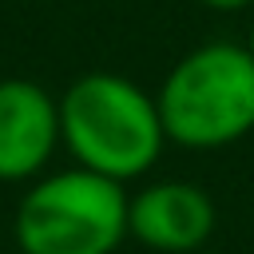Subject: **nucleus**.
I'll list each match as a JSON object with an SVG mask.
<instances>
[{"mask_svg":"<svg viewBox=\"0 0 254 254\" xmlns=\"http://www.w3.org/2000/svg\"><path fill=\"white\" fill-rule=\"evenodd\" d=\"M60 103V147L103 179L131 183L143 179L163 147L167 131L155 107V95L143 91L135 79L115 71H87L67 83Z\"/></svg>","mask_w":254,"mask_h":254,"instance_id":"1","label":"nucleus"},{"mask_svg":"<svg viewBox=\"0 0 254 254\" xmlns=\"http://www.w3.org/2000/svg\"><path fill=\"white\" fill-rule=\"evenodd\" d=\"M155 107L167 143L218 151L254 131V56L246 44L214 40L190 48L159 83Z\"/></svg>","mask_w":254,"mask_h":254,"instance_id":"2","label":"nucleus"},{"mask_svg":"<svg viewBox=\"0 0 254 254\" xmlns=\"http://www.w3.org/2000/svg\"><path fill=\"white\" fill-rule=\"evenodd\" d=\"M20 254H115L127 238V190L87 167L48 171L16 202Z\"/></svg>","mask_w":254,"mask_h":254,"instance_id":"3","label":"nucleus"},{"mask_svg":"<svg viewBox=\"0 0 254 254\" xmlns=\"http://www.w3.org/2000/svg\"><path fill=\"white\" fill-rule=\"evenodd\" d=\"M60 151V103L24 75L0 79V183H32Z\"/></svg>","mask_w":254,"mask_h":254,"instance_id":"4","label":"nucleus"},{"mask_svg":"<svg viewBox=\"0 0 254 254\" xmlns=\"http://www.w3.org/2000/svg\"><path fill=\"white\" fill-rule=\"evenodd\" d=\"M127 234L159 254H190L214 234V202L187 179L147 183L127 194Z\"/></svg>","mask_w":254,"mask_h":254,"instance_id":"5","label":"nucleus"},{"mask_svg":"<svg viewBox=\"0 0 254 254\" xmlns=\"http://www.w3.org/2000/svg\"><path fill=\"white\" fill-rule=\"evenodd\" d=\"M198 4H206L210 12H242V8L254 4V0H198Z\"/></svg>","mask_w":254,"mask_h":254,"instance_id":"6","label":"nucleus"},{"mask_svg":"<svg viewBox=\"0 0 254 254\" xmlns=\"http://www.w3.org/2000/svg\"><path fill=\"white\" fill-rule=\"evenodd\" d=\"M246 48H250V56H254V24H250V40H246Z\"/></svg>","mask_w":254,"mask_h":254,"instance_id":"7","label":"nucleus"}]
</instances>
